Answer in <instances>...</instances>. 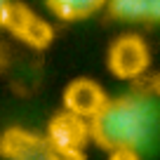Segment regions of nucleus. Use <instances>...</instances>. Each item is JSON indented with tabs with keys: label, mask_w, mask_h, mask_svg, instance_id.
Returning <instances> with one entry per match:
<instances>
[{
	"label": "nucleus",
	"mask_w": 160,
	"mask_h": 160,
	"mask_svg": "<svg viewBox=\"0 0 160 160\" xmlns=\"http://www.w3.org/2000/svg\"><path fill=\"white\" fill-rule=\"evenodd\" d=\"M160 130L158 106L146 94H125L108 99L106 106L90 120L92 139L101 148H137L153 144Z\"/></svg>",
	"instance_id": "obj_1"
},
{
	"label": "nucleus",
	"mask_w": 160,
	"mask_h": 160,
	"mask_svg": "<svg viewBox=\"0 0 160 160\" xmlns=\"http://www.w3.org/2000/svg\"><path fill=\"white\" fill-rule=\"evenodd\" d=\"M2 26L7 31H12L17 38H21L24 42L33 45V47L47 45L50 38H52V28L45 21H40L26 7L12 5L10 0H2Z\"/></svg>",
	"instance_id": "obj_2"
},
{
	"label": "nucleus",
	"mask_w": 160,
	"mask_h": 160,
	"mask_svg": "<svg viewBox=\"0 0 160 160\" xmlns=\"http://www.w3.org/2000/svg\"><path fill=\"white\" fill-rule=\"evenodd\" d=\"M148 66V47L134 35L115 40L108 52V68L118 78H137Z\"/></svg>",
	"instance_id": "obj_3"
},
{
	"label": "nucleus",
	"mask_w": 160,
	"mask_h": 160,
	"mask_svg": "<svg viewBox=\"0 0 160 160\" xmlns=\"http://www.w3.org/2000/svg\"><path fill=\"white\" fill-rule=\"evenodd\" d=\"M90 132V120L80 115L64 111L59 118L50 125V146L52 151H66V153H80L82 144Z\"/></svg>",
	"instance_id": "obj_4"
},
{
	"label": "nucleus",
	"mask_w": 160,
	"mask_h": 160,
	"mask_svg": "<svg viewBox=\"0 0 160 160\" xmlns=\"http://www.w3.org/2000/svg\"><path fill=\"white\" fill-rule=\"evenodd\" d=\"M106 101H108V97L104 94V90L97 82L85 80V78L71 82L64 92V108L80 115V118H87V120L94 118L106 106Z\"/></svg>",
	"instance_id": "obj_5"
},
{
	"label": "nucleus",
	"mask_w": 160,
	"mask_h": 160,
	"mask_svg": "<svg viewBox=\"0 0 160 160\" xmlns=\"http://www.w3.org/2000/svg\"><path fill=\"white\" fill-rule=\"evenodd\" d=\"M45 5L61 21H82L108 5V0H45Z\"/></svg>",
	"instance_id": "obj_6"
},
{
	"label": "nucleus",
	"mask_w": 160,
	"mask_h": 160,
	"mask_svg": "<svg viewBox=\"0 0 160 160\" xmlns=\"http://www.w3.org/2000/svg\"><path fill=\"white\" fill-rule=\"evenodd\" d=\"M108 12L118 21L127 24H146L148 14V0H108Z\"/></svg>",
	"instance_id": "obj_7"
},
{
	"label": "nucleus",
	"mask_w": 160,
	"mask_h": 160,
	"mask_svg": "<svg viewBox=\"0 0 160 160\" xmlns=\"http://www.w3.org/2000/svg\"><path fill=\"white\" fill-rule=\"evenodd\" d=\"M139 153L137 148H115L111 151V160H139Z\"/></svg>",
	"instance_id": "obj_8"
},
{
	"label": "nucleus",
	"mask_w": 160,
	"mask_h": 160,
	"mask_svg": "<svg viewBox=\"0 0 160 160\" xmlns=\"http://www.w3.org/2000/svg\"><path fill=\"white\" fill-rule=\"evenodd\" d=\"M146 24H160V0H148Z\"/></svg>",
	"instance_id": "obj_9"
}]
</instances>
